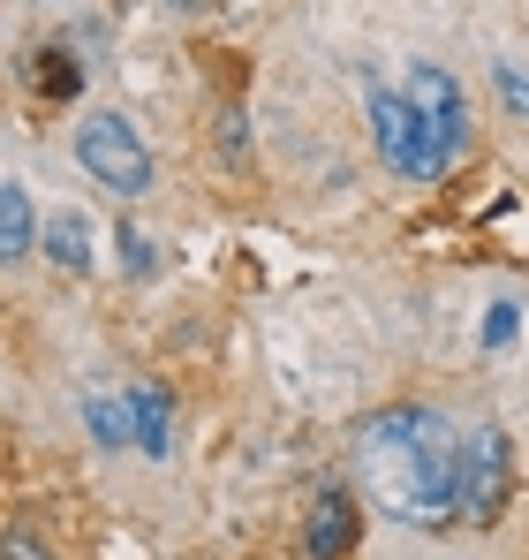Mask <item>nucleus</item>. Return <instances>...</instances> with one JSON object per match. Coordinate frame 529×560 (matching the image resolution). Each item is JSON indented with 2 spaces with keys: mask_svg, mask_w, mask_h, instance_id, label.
Returning <instances> with one entry per match:
<instances>
[{
  "mask_svg": "<svg viewBox=\"0 0 529 560\" xmlns=\"http://www.w3.org/2000/svg\"><path fill=\"white\" fill-rule=\"evenodd\" d=\"M454 447H461L454 424L439 409H416V401H393V409L363 417V432H355V463H363L371 500L393 523H409V530H439V523L461 515V500H454Z\"/></svg>",
  "mask_w": 529,
  "mask_h": 560,
  "instance_id": "f257e3e1",
  "label": "nucleus"
},
{
  "mask_svg": "<svg viewBox=\"0 0 529 560\" xmlns=\"http://www.w3.org/2000/svg\"><path fill=\"white\" fill-rule=\"evenodd\" d=\"M77 160H84L91 183L114 189V197H144L152 189V152H144V137L121 114H91L77 129Z\"/></svg>",
  "mask_w": 529,
  "mask_h": 560,
  "instance_id": "f03ea898",
  "label": "nucleus"
},
{
  "mask_svg": "<svg viewBox=\"0 0 529 560\" xmlns=\"http://www.w3.org/2000/svg\"><path fill=\"white\" fill-rule=\"evenodd\" d=\"M371 137L386 152V167L409 175V183H439L446 167H454L439 152V137L424 129V114L409 106V92H371Z\"/></svg>",
  "mask_w": 529,
  "mask_h": 560,
  "instance_id": "7ed1b4c3",
  "label": "nucleus"
},
{
  "mask_svg": "<svg viewBox=\"0 0 529 560\" xmlns=\"http://www.w3.org/2000/svg\"><path fill=\"white\" fill-rule=\"evenodd\" d=\"M507 485H515L507 432H499V424L461 432V447H454V500H461V515H469V523H492V515L507 508Z\"/></svg>",
  "mask_w": 529,
  "mask_h": 560,
  "instance_id": "20e7f679",
  "label": "nucleus"
},
{
  "mask_svg": "<svg viewBox=\"0 0 529 560\" xmlns=\"http://www.w3.org/2000/svg\"><path fill=\"white\" fill-rule=\"evenodd\" d=\"M409 106L424 114V129L439 137L446 160H461V144H469V106H461V84H454L446 69H432V61H416V69H409Z\"/></svg>",
  "mask_w": 529,
  "mask_h": 560,
  "instance_id": "39448f33",
  "label": "nucleus"
},
{
  "mask_svg": "<svg viewBox=\"0 0 529 560\" xmlns=\"http://www.w3.org/2000/svg\"><path fill=\"white\" fill-rule=\"evenodd\" d=\"M121 401H129V440H137L144 455H175V401H167L152 378H137Z\"/></svg>",
  "mask_w": 529,
  "mask_h": 560,
  "instance_id": "423d86ee",
  "label": "nucleus"
},
{
  "mask_svg": "<svg viewBox=\"0 0 529 560\" xmlns=\"http://www.w3.org/2000/svg\"><path fill=\"white\" fill-rule=\"evenodd\" d=\"M355 546V500L341 485H326L318 500H310V553L318 560H349Z\"/></svg>",
  "mask_w": 529,
  "mask_h": 560,
  "instance_id": "0eeeda50",
  "label": "nucleus"
},
{
  "mask_svg": "<svg viewBox=\"0 0 529 560\" xmlns=\"http://www.w3.org/2000/svg\"><path fill=\"white\" fill-rule=\"evenodd\" d=\"M38 243H46V258H54L61 273H84L91 266V220L77 212V205H61V212L38 228Z\"/></svg>",
  "mask_w": 529,
  "mask_h": 560,
  "instance_id": "6e6552de",
  "label": "nucleus"
},
{
  "mask_svg": "<svg viewBox=\"0 0 529 560\" xmlns=\"http://www.w3.org/2000/svg\"><path fill=\"white\" fill-rule=\"evenodd\" d=\"M31 243H38L31 197H23V183H0V266H15V258H23Z\"/></svg>",
  "mask_w": 529,
  "mask_h": 560,
  "instance_id": "1a4fd4ad",
  "label": "nucleus"
},
{
  "mask_svg": "<svg viewBox=\"0 0 529 560\" xmlns=\"http://www.w3.org/2000/svg\"><path fill=\"white\" fill-rule=\"evenodd\" d=\"M31 84H38L46 98H77V92H84V69H77V54L38 46V54H31Z\"/></svg>",
  "mask_w": 529,
  "mask_h": 560,
  "instance_id": "9d476101",
  "label": "nucleus"
},
{
  "mask_svg": "<svg viewBox=\"0 0 529 560\" xmlns=\"http://www.w3.org/2000/svg\"><path fill=\"white\" fill-rule=\"evenodd\" d=\"M84 417H91V440H98V447H121V440H129V401H106V394H91Z\"/></svg>",
  "mask_w": 529,
  "mask_h": 560,
  "instance_id": "9b49d317",
  "label": "nucleus"
},
{
  "mask_svg": "<svg viewBox=\"0 0 529 560\" xmlns=\"http://www.w3.org/2000/svg\"><path fill=\"white\" fill-rule=\"evenodd\" d=\"M114 243H121V273H152V235H137V228H114Z\"/></svg>",
  "mask_w": 529,
  "mask_h": 560,
  "instance_id": "f8f14e48",
  "label": "nucleus"
},
{
  "mask_svg": "<svg viewBox=\"0 0 529 560\" xmlns=\"http://www.w3.org/2000/svg\"><path fill=\"white\" fill-rule=\"evenodd\" d=\"M477 341H484V349H507V341H515V303H492L484 326H477Z\"/></svg>",
  "mask_w": 529,
  "mask_h": 560,
  "instance_id": "ddd939ff",
  "label": "nucleus"
},
{
  "mask_svg": "<svg viewBox=\"0 0 529 560\" xmlns=\"http://www.w3.org/2000/svg\"><path fill=\"white\" fill-rule=\"evenodd\" d=\"M492 77H499V98H507L515 114H529V69H522V61H499Z\"/></svg>",
  "mask_w": 529,
  "mask_h": 560,
  "instance_id": "4468645a",
  "label": "nucleus"
},
{
  "mask_svg": "<svg viewBox=\"0 0 529 560\" xmlns=\"http://www.w3.org/2000/svg\"><path fill=\"white\" fill-rule=\"evenodd\" d=\"M0 560H54V553H46L38 530H8V538H0Z\"/></svg>",
  "mask_w": 529,
  "mask_h": 560,
  "instance_id": "2eb2a0df",
  "label": "nucleus"
}]
</instances>
